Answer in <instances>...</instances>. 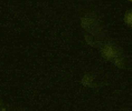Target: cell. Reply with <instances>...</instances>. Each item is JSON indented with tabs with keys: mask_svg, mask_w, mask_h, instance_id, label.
Segmentation results:
<instances>
[{
	"mask_svg": "<svg viewBox=\"0 0 132 111\" xmlns=\"http://www.w3.org/2000/svg\"><path fill=\"white\" fill-rule=\"evenodd\" d=\"M104 54H105V57H108V58H112V57H114V50L112 49L110 46H108V47H105L104 48Z\"/></svg>",
	"mask_w": 132,
	"mask_h": 111,
	"instance_id": "cell-1",
	"label": "cell"
},
{
	"mask_svg": "<svg viewBox=\"0 0 132 111\" xmlns=\"http://www.w3.org/2000/svg\"><path fill=\"white\" fill-rule=\"evenodd\" d=\"M127 21H128V24H132V12H130L127 16Z\"/></svg>",
	"mask_w": 132,
	"mask_h": 111,
	"instance_id": "cell-2",
	"label": "cell"
}]
</instances>
